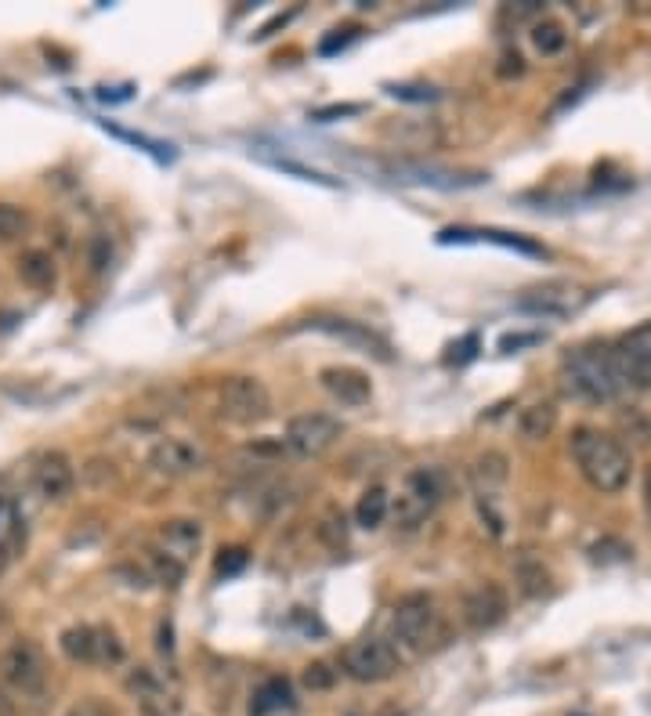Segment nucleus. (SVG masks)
<instances>
[{
  "label": "nucleus",
  "instance_id": "1",
  "mask_svg": "<svg viewBox=\"0 0 651 716\" xmlns=\"http://www.w3.org/2000/svg\"><path fill=\"white\" fill-rule=\"evenodd\" d=\"M572 460L579 463L583 478L590 481L597 492L615 496V492H623L626 485H630L633 460L612 434L594 431V427H579V431L572 434Z\"/></svg>",
  "mask_w": 651,
  "mask_h": 716
},
{
  "label": "nucleus",
  "instance_id": "2",
  "mask_svg": "<svg viewBox=\"0 0 651 716\" xmlns=\"http://www.w3.org/2000/svg\"><path fill=\"white\" fill-rule=\"evenodd\" d=\"M568 395L583 402H612L623 391V380L615 373L612 351L608 348H576L561 366Z\"/></svg>",
  "mask_w": 651,
  "mask_h": 716
},
{
  "label": "nucleus",
  "instance_id": "3",
  "mask_svg": "<svg viewBox=\"0 0 651 716\" xmlns=\"http://www.w3.org/2000/svg\"><path fill=\"white\" fill-rule=\"evenodd\" d=\"M449 492V474L442 467H416L402 478V489L391 500V514H395L398 528H420L434 514V507L445 500Z\"/></svg>",
  "mask_w": 651,
  "mask_h": 716
},
{
  "label": "nucleus",
  "instance_id": "4",
  "mask_svg": "<svg viewBox=\"0 0 651 716\" xmlns=\"http://www.w3.org/2000/svg\"><path fill=\"white\" fill-rule=\"evenodd\" d=\"M391 633L413 655H424L427 648H434V641L442 637V619L434 612V601L424 594H409L395 604L391 615Z\"/></svg>",
  "mask_w": 651,
  "mask_h": 716
},
{
  "label": "nucleus",
  "instance_id": "5",
  "mask_svg": "<svg viewBox=\"0 0 651 716\" xmlns=\"http://www.w3.org/2000/svg\"><path fill=\"white\" fill-rule=\"evenodd\" d=\"M0 680L19 698H44L51 680V669L44 651L33 641H15L0 655Z\"/></svg>",
  "mask_w": 651,
  "mask_h": 716
},
{
  "label": "nucleus",
  "instance_id": "6",
  "mask_svg": "<svg viewBox=\"0 0 651 716\" xmlns=\"http://www.w3.org/2000/svg\"><path fill=\"white\" fill-rule=\"evenodd\" d=\"M217 413L225 416L228 424L254 427L272 416V395H268V387L257 377H232L221 384Z\"/></svg>",
  "mask_w": 651,
  "mask_h": 716
},
{
  "label": "nucleus",
  "instance_id": "7",
  "mask_svg": "<svg viewBox=\"0 0 651 716\" xmlns=\"http://www.w3.org/2000/svg\"><path fill=\"white\" fill-rule=\"evenodd\" d=\"M344 673L359 684H380V680H391L402 669L398 659V648L384 637H362V641H351L344 648Z\"/></svg>",
  "mask_w": 651,
  "mask_h": 716
},
{
  "label": "nucleus",
  "instance_id": "8",
  "mask_svg": "<svg viewBox=\"0 0 651 716\" xmlns=\"http://www.w3.org/2000/svg\"><path fill=\"white\" fill-rule=\"evenodd\" d=\"M340 438V424L333 416L326 413H301L293 416L290 424H286V449L293 456H301V460H315L322 456L326 449H333V442Z\"/></svg>",
  "mask_w": 651,
  "mask_h": 716
},
{
  "label": "nucleus",
  "instance_id": "9",
  "mask_svg": "<svg viewBox=\"0 0 651 716\" xmlns=\"http://www.w3.org/2000/svg\"><path fill=\"white\" fill-rule=\"evenodd\" d=\"M612 362L623 387H651V322L619 337V344L612 348Z\"/></svg>",
  "mask_w": 651,
  "mask_h": 716
},
{
  "label": "nucleus",
  "instance_id": "10",
  "mask_svg": "<svg viewBox=\"0 0 651 716\" xmlns=\"http://www.w3.org/2000/svg\"><path fill=\"white\" fill-rule=\"evenodd\" d=\"M62 651L66 659L73 662H120L123 659V644L116 641L109 630H98V626H69L62 633Z\"/></svg>",
  "mask_w": 651,
  "mask_h": 716
},
{
  "label": "nucleus",
  "instance_id": "11",
  "mask_svg": "<svg viewBox=\"0 0 651 716\" xmlns=\"http://www.w3.org/2000/svg\"><path fill=\"white\" fill-rule=\"evenodd\" d=\"M507 612H510V597L507 590L496 583H485L463 597V622H467L474 633L496 630V626L507 619Z\"/></svg>",
  "mask_w": 651,
  "mask_h": 716
},
{
  "label": "nucleus",
  "instance_id": "12",
  "mask_svg": "<svg viewBox=\"0 0 651 716\" xmlns=\"http://www.w3.org/2000/svg\"><path fill=\"white\" fill-rule=\"evenodd\" d=\"M586 297H590V293L576 290L572 283H547L525 293L518 301V308L532 311V315H543V319H561V315H572V311L583 308Z\"/></svg>",
  "mask_w": 651,
  "mask_h": 716
},
{
  "label": "nucleus",
  "instance_id": "13",
  "mask_svg": "<svg viewBox=\"0 0 651 716\" xmlns=\"http://www.w3.org/2000/svg\"><path fill=\"white\" fill-rule=\"evenodd\" d=\"M149 467L160 478H185V474H196L203 467V453L185 438H160L149 449Z\"/></svg>",
  "mask_w": 651,
  "mask_h": 716
},
{
  "label": "nucleus",
  "instance_id": "14",
  "mask_svg": "<svg viewBox=\"0 0 651 716\" xmlns=\"http://www.w3.org/2000/svg\"><path fill=\"white\" fill-rule=\"evenodd\" d=\"M319 384L337 398L340 406H351L359 409L366 406L369 398H373V384L362 369H351V366H326L319 373Z\"/></svg>",
  "mask_w": 651,
  "mask_h": 716
},
{
  "label": "nucleus",
  "instance_id": "15",
  "mask_svg": "<svg viewBox=\"0 0 651 716\" xmlns=\"http://www.w3.org/2000/svg\"><path fill=\"white\" fill-rule=\"evenodd\" d=\"M76 485V471L66 453H44L33 467V489L44 500H66Z\"/></svg>",
  "mask_w": 651,
  "mask_h": 716
},
{
  "label": "nucleus",
  "instance_id": "16",
  "mask_svg": "<svg viewBox=\"0 0 651 716\" xmlns=\"http://www.w3.org/2000/svg\"><path fill=\"white\" fill-rule=\"evenodd\" d=\"M312 330L330 333V337L344 340V344H351V348L366 351V355L380 358V362H387V358H391V348H387V340L380 337V333L369 330V326H362V322H351V319H312Z\"/></svg>",
  "mask_w": 651,
  "mask_h": 716
},
{
  "label": "nucleus",
  "instance_id": "17",
  "mask_svg": "<svg viewBox=\"0 0 651 716\" xmlns=\"http://www.w3.org/2000/svg\"><path fill=\"white\" fill-rule=\"evenodd\" d=\"M160 543H163V554H170L174 561H181V565H189L192 554L203 547V525H199V521H192V518L163 521Z\"/></svg>",
  "mask_w": 651,
  "mask_h": 716
},
{
  "label": "nucleus",
  "instance_id": "18",
  "mask_svg": "<svg viewBox=\"0 0 651 716\" xmlns=\"http://www.w3.org/2000/svg\"><path fill=\"white\" fill-rule=\"evenodd\" d=\"M442 243H471V239H482V243H496V246H507V250H518V254L525 257H543L547 250L539 243H532V239L525 236H510V232H500V228H445Z\"/></svg>",
  "mask_w": 651,
  "mask_h": 716
},
{
  "label": "nucleus",
  "instance_id": "19",
  "mask_svg": "<svg viewBox=\"0 0 651 716\" xmlns=\"http://www.w3.org/2000/svg\"><path fill=\"white\" fill-rule=\"evenodd\" d=\"M283 709H293L290 680L268 677L265 684L254 691V698H250V716H272V713H283Z\"/></svg>",
  "mask_w": 651,
  "mask_h": 716
},
{
  "label": "nucleus",
  "instance_id": "20",
  "mask_svg": "<svg viewBox=\"0 0 651 716\" xmlns=\"http://www.w3.org/2000/svg\"><path fill=\"white\" fill-rule=\"evenodd\" d=\"M471 478L474 485H478V492H482V500H496V489H503L510 478L507 471V456L503 453H485L474 460L471 467Z\"/></svg>",
  "mask_w": 651,
  "mask_h": 716
},
{
  "label": "nucleus",
  "instance_id": "21",
  "mask_svg": "<svg viewBox=\"0 0 651 716\" xmlns=\"http://www.w3.org/2000/svg\"><path fill=\"white\" fill-rule=\"evenodd\" d=\"M19 275L22 283L33 286V290H51L55 286V257L48 254V250H26V254L19 257Z\"/></svg>",
  "mask_w": 651,
  "mask_h": 716
},
{
  "label": "nucleus",
  "instance_id": "22",
  "mask_svg": "<svg viewBox=\"0 0 651 716\" xmlns=\"http://www.w3.org/2000/svg\"><path fill=\"white\" fill-rule=\"evenodd\" d=\"M387 514H391V496H387V489L384 485H369L359 496V503H355V525L373 532V528L384 525Z\"/></svg>",
  "mask_w": 651,
  "mask_h": 716
},
{
  "label": "nucleus",
  "instance_id": "23",
  "mask_svg": "<svg viewBox=\"0 0 651 716\" xmlns=\"http://www.w3.org/2000/svg\"><path fill=\"white\" fill-rule=\"evenodd\" d=\"M554 427H557V409L550 406V402H536V406L521 409V416H518V431H521V438H529V442L547 438Z\"/></svg>",
  "mask_w": 651,
  "mask_h": 716
},
{
  "label": "nucleus",
  "instance_id": "24",
  "mask_svg": "<svg viewBox=\"0 0 651 716\" xmlns=\"http://www.w3.org/2000/svg\"><path fill=\"white\" fill-rule=\"evenodd\" d=\"M532 44H536L539 55H561L568 48V33L557 22H539L532 29Z\"/></svg>",
  "mask_w": 651,
  "mask_h": 716
},
{
  "label": "nucleus",
  "instance_id": "25",
  "mask_svg": "<svg viewBox=\"0 0 651 716\" xmlns=\"http://www.w3.org/2000/svg\"><path fill=\"white\" fill-rule=\"evenodd\" d=\"M319 539L330 550H344V547H348V521H344V514H340V510H326V514H322Z\"/></svg>",
  "mask_w": 651,
  "mask_h": 716
},
{
  "label": "nucleus",
  "instance_id": "26",
  "mask_svg": "<svg viewBox=\"0 0 651 716\" xmlns=\"http://www.w3.org/2000/svg\"><path fill=\"white\" fill-rule=\"evenodd\" d=\"M29 225V214L15 203H0V243H8V239L22 236Z\"/></svg>",
  "mask_w": 651,
  "mask_h": 716
},
{
  "label": "nucleus",
  "instance_id": "27",
  "mask_svg": "<svg viewBox=\"0 0 651 716\" xmlns=\"http://www.w3.org/2000/svg\"><path fill=\"white\" fill-rule=\"evenodd\" d=\"M518 579H521V590H525V594H539V590L547 586V568L529 557V561H521L518 565Z\"/></svg>",
  "mask_w": 651,
  "mask_h": 716
},
{
  "label": "nucleus",
  "instance_id": "28",
  "mask_svg": "<svg viewBox=\"0 0 651 716\" xmlns=\"http://www.w3.org/2000/svg\"><path fill=\"white\" fill-rule=\"evenodd\" d=\"M152 565H156L160 583H167V586H178L181 575H185V565H181V561H174L170 554H163V550H156V554H152Z\"/></svg>",
  "mask_w": 651,
  "mask_h": 716
},
{
  "label": "nucleus",
  "instance_id": "29",
  "mask_svg": "<svg viewBox=\"0 0 651 716\" xmlns=\"http://www.w3.org/2000/svg\"><path fill=\"white\" fill-rule=\"evenodd\" d=\"M304 684L312 691H330L337 684V669H330L326 662H312V666L304 669Z\"/></svg>",
  "mask_w": 651,
  "mask_h": 716
},
{
  "label": "nucleus",
  "instance_id": "30",
  "mask_svg": "<svg viewBox=\"0 0 651 716\" xmlns=\"http://www.w3.org/2000/svg\"><path fill=\"white\" fill-rule=\"evenodd\" d=\"M272 167H279V170H286V174H297L301 181H319V185H337V181H330V178H322L319 170H308V167H301V163H293V160H268Z\"/></svg>",
  "mask_w": 651,
  "mask_h": 716
},
{
  "label": "nucleus",
  "instance_id": "31",
  "mask_svg": "<svg viewBox=\"0 0 651 716\" xmlns=\"http://www.w3.org/2000/svg\"><path fill=\"white\" fill-rule=\"evenodd\" d=\"M391 95L406 98V102H434V98H438L431 87H391Z\"/></svg>",
  "mask_w": 651,
  "mask_h": 716
},
{
  "label": "nucleus",
  "instance_id": "32",
  "mask_svg": "<svg viewBox=\"0 0 651 716\" xmlns=\"http://www.w3.org/2000/svg\"><path fill=\"white\" fill-rule=\"evenodd\" d=\"M221 554H228V557H221L217 561V572H225V575H232V572H239V568L246 565V550H221Z\"/></svg>",
  "mask_w": 651,
  "mask_h": 716
},
{
  "label": "nucleus",
  "instance_id": "33",
  "mask_svg": "<svg viewBox=\"0 0 651 716\" xmlns=\"http://www.w3.org/2000/svg\"><path fill=\"white\" fill-rule=\"evenodd\" d=\"M66 716H113V713H109V709H105L98 698H84V702H76V706L69 709Z\"/></svg>",
  "mask_w": 651,
  "mask_h": 716
},
{
  "label": "nucleus",
  "instance_id": "34",
  "mask_svg": "<svg viewBox=\"0 0 651 716\" xmlns=\"http://www.w3.org/2000/svg\"><path fill=\"white\" fill-rule=\"evenodd\" d=\"M539 340V333H507V337H500V351H518V348H525V344H536Z\"/></svg>",
  "mask_w": 651,
  "mask_h": 716
},
{
  "label": "nucleus",
  "instance_id": "35",
  "mask_svg": "<svg viewBox=\"0 0 651 716\" xmlns=\"http://www.w3.org/2000/svg\"><path fill=\"white\" fill-rule=\"evenodd\" d=\"M355 33H359V29H355V26H351V29H337V37L322 40V55H333V51H337V48H344V44H348V40L355 37Z\"/></svg>",
  "mask_w": 651,
  "mask_h": 716
},
{
  "label": "nucleus",
  "instance_id": "36",
  "mask_svg": "<svg viewBox=\"0 0 651 716\" xmlns=\"http://www.w3.org/2000/svg\"><path fill=\"white\" fill-rule=\"evenodd\" d=\"M11 525H15V503H11L8 496H0V539L8 536Z\"/></svg>",
  "mask_w": 651,
  "mask_h": 716
},
{
  "label": "nucleus",
  "instance_id": "37",
  "mask_svg": "<svg viewBox=\"0 0 651 716\" xmlns=\"http://www.w3.org/2000/svg\"><path fill=\"white\" fill-rule=\"evenodd\" d=\"M91 264H95V272H102L105 264H109V246H105V239L91 243Z\"/></svg>",
  "mask_w": 651,
  "mask_h": 716
},
{
  "label": "nucleus",
  "instance_id": "38",
  "mask_svg": "<svg viewBox=\"0 0 651 716\" xmlns=\"http://www.w3.org/2000/svg\"><path fill=\"white\" fill-rule=\"evenodd\" d=\"M359 113V105H330V109H319L315 113V120H330V116H351Z\"/></svg>",
  "mask_w": 651,
  "mask_h": 716
},
{
  "label": "nucleus",
  "instance_id": "39",
  "mask_svg": "<svg viewBox=\"0 0 651 716\" xmlns=\"http://www.w3.org/2000/svg\"><path fill=\"white\" fill-rule=\"evenodd\" d=\"M290 15H293V11H290ZM290 15H279V19H272V22H268V26H265V29H261V33H257V37H272V29L286 26V22H290Z\"/></svg>",
  "mask_w": 651,
  "mask_h": 716
},
{
  "label": "nucleus",
  "instance_id": "40",
  "mask_svg": "<svg viewBox=\"0 0 651 716\" xmlns=\"http://www.w3.org/2000/svg\"><path fill=\"white\" fill-rule=\"evenodd\" d=\"M644 503H648V514H651V467L644 474Z\"/></svg>",
  "mask_w": 651,
  "mask_h": 716
},
{
  "label": "nucleus",
  "instance_id": "41",
  "mask_svg": "<svg viewBox=\"0 0 651 716\" xmlns=\"http://www.w3.org/2000/svg\"><path fill=\"white\" fill-rule=\"evenodd\" d=\"M0 716H11V698L0 691Z\"/></svg>",
  "mask_w": 651,
  "mask_h": 716
},
{
  "label": "nucleus",
  "instance_id": "42",
  "mask_svg": "<svg viewBox=\"0 0 651 716\" xmlns=\"http://www.w3.org/2000/svg\"><path fill=\"white\" fill-rule=\"evenodd\" d=\"M145 716H156V713H152V709H149V713H145Z\"/></svg>",
  "mask_w": 651,
  "mask_h": 716
}]
</instances>
